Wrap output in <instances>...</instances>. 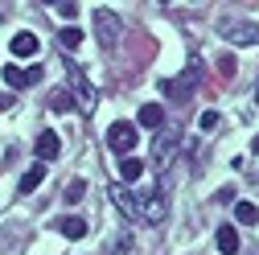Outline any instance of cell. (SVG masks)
<instances>
[{
    "instance_id": "obj_1",
    "label": "cell",
    "mask_w": 259,
    "mask_h": 255,
    "mask_svg": "<svg viewBox=\"0 0 259 255\" xmlns=\"http://www.w3.org/2000/svg\"><path fill=\"white\" fill-rule=\"evenodd\" d=\"M198 82H202V58L198 54H189V66H185V74H177V78H165L160 82V91H165V99H173V103H185L193 91H198Z\"/></svg>"
},
{
    "instance_id": "obj_2",
    "label": "cell",
    "mask_w": 259,
    "mask_h": 255,
    "mask_svg": "<svg viewBox=\"0 0 259 255\" xmlns=\"http://www.w3.org/2000/svg\"><path fill=\"white\" fill-rule=\"evenodd\" d=\"M177 148H181V132H177V123H173L169 132H160L156 144H152V169L156 173H169V161L177 156Z\"/></svg>"
},
{
    "instance_id": "obj_3",
    "label": "cell",
    "mask_w": 259,
    "mask_h": 255,
    "mask_svg": "<svg viewBox=\"0 0 259 255\" xmlns=\"http://www.w3.org/2000/svg\"><path fill=\"white\" fill-rule=\"evenodd\" d=\"M136 140H140V132H136V123H132V119H115V123L107 128V148L119 152V156H132Z\"/></svg>"
},
{
    "instance_id": "obj_4",
    "label": "cell",
    "mask_w": 259,
    "mask_h": 255,
    "mask_svg": "<svg viewBox=\"0 0 259 255\" xmlns=\"http://www.w3.org/2000/svg\"><path fill=\"white\" fill-rule=\"evenodd\" d=\"M95 37H99L103 50H115L119 37H123V25H119V13L111 9H99V17H95Z\"/></svg>"
},
{
    "instance_id": "obj_5",
    "label": "cell",
    "mask_w": 259,
    "mask_h": 255,
    "mask_svg": "<svg viewBox=\"0 0 259 255\" xmlns=\"http://www.w3.org/2000/svg\"><path fill=\"white\" fill-rule=\"evenodd\" d=\"M218 33H222V41H231V46H259V25L255 21H222Z\"/></svg>"
},
{
    "instance_id": "obj_6",
    "label": "cell",
    "mask_w": 259,
    "mask_h": 255,
    "mask_svg": "<svg viewBox=\"0 0 259 255\" xmlns=\"http://www.w3.org/2000/svg\"><path fill=\"white\" fill-rule=\"evenodd\" d=\"M66 74H70V91L78 95V111L91 115V111H95V91H91V82L82 78V70L74 66V62H66Z\"/></svg>"
},
{
    "instance_id": "obj_7",
    "label": "cell",
    "mask_w": 259,
    "mask_h": 255,
    "mask_svg": "<svg viewBox=\"0 0 259 255\" xmlns=\"http://www.w3.org/2000/svg\"><path fill=\"white\" fill-rule=\"evenodd\" d=\"M165 214H169V202H165V194H148V198H140V218L144 222H152V227H160L165 222Z\"/></svg>"
},
{
    "instance_id": "obj_8",
    "label": "cell",
    "mask_w": 259,
    "mask_h": 255,
    "mask_svg": "<svg viewBox=\"0 0 259 255\" xmlns=\"http://www.w3.org/2000/svg\"><path fill=\"white\" fill-rule=\"evenodd\" d=\"M5 82L9 87H33V82H41V66L21 70V66H13V62H5Z\"/></svg>"
},
{
    "instance_id": "obj_9",
    "label": "cell",
    "mask_w": 259,
    "mask_h": 255,
    "mask_svg": "<svg viewBox=\"0 0 259 255\" xmlns=\"http://www.w3.org/2000/svg\"><path fill=\"white\" fill-rule=\"evenodd\" d=\"M107 198L115 202V210H119V214H127V218H140V198H132L127 189L111 185V189H107Z\"/></svg>"
},
{
    "instance_id": "obj_10",
    "label": "cell",
    "mask_w": 259,
    "mask_h": 255,
    "mask_svg": "<svg viewBox=\"0 0 259 255\" xmlns=\"http://www.w3.org/2000/svg\"><path fill=\"white\" fill-rule=\"evenodd\" d=\"M214 243H218V251H222V255H239V231L231 227V222H226V227H218Z\"/></svg>"
},
{
    "instance_id": "obj_11",
    "label": "cell",
    "mask_w": 259,
    "mask_h": 255,
    "mask_svg": "<svg viewBox=\"0 0 259 255\" xmlns=\"http://www.w3.org/2000/svg\"><path fill=\"white\" fill-rule=\"evenodd\" d=\"M9 50H13V58H33V54H37V50H41V41H37V37H33V33H17V37H13V46H9Z\"/></svg>"
},
{
    "instance_id": "obj_12",
    "label": "cell",
    "mask_w": 259,
    "mask_h": 255,
    "mask_svg": "<svg viewBox=\"0 0 259 255\" xmlns=\"http://www.w3.org/2000/svg\"><path fill=\"white\" fill-rule=\"evenodd\" d=\"M58 152H62V140H58V132H50V128H46V132L37 136V156H41V161H54Z\"/></svg>"
},
{
    "instance_id": "obj_13",
    "label": "cell",
    "mask_w": 259,
    "mask_h": 255,
    "mask_svg": "<svg viewBox=\"0 0 259 255\" xmlns=\"http://www.w3.org/2000/svg\"><path fill=\"white\" fill-rule=\"evenodd\" d=\"M165 123V107L160 103H144L140 107V128H160Z\"/></svg>"
},
{
    "instance_id": "obj_14",
    "label": "cell",
    "mask_w": 259,
    "mask_h": 255,
    "mask_svg": "<svg viewBox=\"0 0 259 255\" xmlns=\"http://www.w3.org/2000/svg\"><path fill=\"white\" fill-rule=\"evenodd\" d=\"M119 177H123V181H140V177H144V161L123 156V161H119Z\"/></svg>"
},
{
    "instance_id": "obj_15",
    "label": "cell",
    "mask_w": 259,
    "mask_h": 255,
    "mask_svg": "<svg viewBox=\"0 0 259 255\" xmlns=\"http://www.w3.org/2000/svg\"><path fill=\"white\" fill-rule=\"evenodd\" d=\"M58 46H62V50H78V46H82V29H78V25H66V29L58 33Z\"/></svg>"
},
{
    "instance_id": "obj_16",
    "label": "cell",
    "mask_w": 259,
    "mask_h": 255,
    "mask_svg": "<svg viewBox=\"0 0 259 255\" xmlns=\"http://www.w3.org/2000/svg\"><path fill=\"white\" fill-rule=\"evenodd\" d=\"M41 181H46V169H41V165H33V169H29V173L21 177V185H17V189H21V194H33V189H37Z\"/></svg>"
},
{
    "instance_id": "obj_17",
    "label": "cell",
    "mask_w": 259,
    "mask_h": 255,
    "mask_svg": "<svg viewBox=\"0 0 259 255\" xmlns=\"http://www.w3.org/2000/svg\"><path fill=\"white\" fill-rule=\"evenodd\" d=\"M235 222H243V227H255V222H259V206L239 202V206H235Z\"/></svg>"
},
{
    "instance_id": "obj_18",
    "label": "cell",
    "mask_w": 259,
    "mask_h": 255,
    "mask_svg": "<svg viewBox=\"0 0 259 255\" xmlns=\"http://www.w3.org/2000/svg\"><path fill=\"white\" fill-rule=\"evenodd\" d=\"M66 239H82L87 235V218H62V227H58Z\"/></svg>"
},
{
    "instance_id": "obj_19",
    "label": "cell",
    "mask_w": 259,
    "mask_h": 255,
    "mask_svg": "<svg viewBox=\"0 0 259 255\" xmlns=\"http://www.w3.org/2000/svg\"><path fill=\"white\" fill-rule=\"evenodd\" d=\"M50 107H54V111H74V99H70L66 91H54V95H50Z\"/></svg>"
},
{
    "instance_id": "obj_20",
    "label": "cell",
    "mask_w": 259,
    "mask_h": 255,
    "mask_svg": "<svg viewBox=\"0 0 259 255\" xmlns=\"http://www.w3.org/2000/svg\"><path fill=\"white\" fill-rule=\"evenodd\" d=\"M82 194H87V181H78V177H74V181H70L66 189H62V198H66V202H78Z\"/></svg>"
},
{
    "instance_id": "obj_21",
    "label": "cell",
    "mask_w": 259,
    "mask_h": 255,
    "mask_svg": "<svg viewBox=\"0 0 259 255\" xmlns=\"http://www.w3.org/2000/svg\"><path fill=\"white\" fill-rule=\"evenodd\" d=\"M198 128H202V132H214V128H218V111H214V107H206V111H202V119H198Z\"/></svg>"
},
{
    "instance_id": "obj_22",
    "label": "cell",
    "mask_w": 259,
    "mask_h": 255,
    "mask_svg": "<svg viewBox=\"0 0 259 255\" xmlns=\"http://www.w3.org/2000/svg\"><path fill=\"white\" fill-rule=\"evenodd\" d=\"M218 74H222V78H231V74H235V58H231V54H222V58H218Z\"/></svg>"
},
{
    "instance_id": "obj_23",
    "label": "cell",
    "mask_w": 259,
    "mask_h": 255,
    "mask_svg": "<svg viewBox=\"0 0 259 255\" xmlns=\"http://www.w3.org/2000/svg\"><path fill=\"white\" fill-rule=\"evenodd\" d=\"M5 107H13V95H0V111H5Z\"/></svg>"
},
{
    "instance_id": "obj_24",
    "label": "cell",
    "mask_w": 259,
    "mask_h": 255,
    "mask_svg": "<svg viewBox=\"0 0 259 255\" xmlns=\"http://www.w3.org/2000/svg\"><path fill=\"white\" fill-rule=\"evenodd\" d=\"M255 107H259V91H255Z\"/></svg>"
},
{
    "instance_id": "obj_25",
    "label": "cell",
    "mask_w": 259,
    "mask_h": 255,
    "mask_svg": "<svg viewBox=\"0 0 259 255\" xmlns=\"http://www.w3.org/2000/svg\"><path fill=\"white\" fill-rule=\"evenodd\" d=\"M255 152H259V136H255Z\"/></svg>"
}]
</instances>
